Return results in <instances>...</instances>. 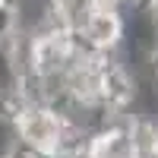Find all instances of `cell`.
I'll return each mask as SVG.
<instances>
[{"mask_svg": "<svg viewBox=\"0 0 158 158\" xmlns=\"http://www.w3.org/2000/svg\"><path fill=\"white\" fill-rule=\"evenodd\" d=\"M73 35L82 41L89 51H114L127 41V16L114 3L89 6L76 19Z\"/></svg>", "mask_w": 158, "mask_h": 158, "instance_id": "6da1fadb", "label": "cell"}, {"mask_svg": "<svg viewBox=\"0 0 158 158\" xmlns=\"http://www.w3.org/2000/svg\"><path fill=\"white\" fill-rule=\"evenodd\" d=\"M60 130H63V120H60V114L54 108H48V104H29L22 111V117L13 123V139L35 149L38 155H51L60 142Z\"/></svg>", "mask_w": 158, "mask_h": 158, "instance_id": "7a4b0ae2", "label": "cell"}]
</instances>
